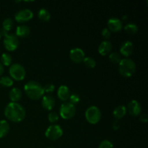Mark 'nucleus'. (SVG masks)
Wrapping results in <instances>:
<instances>
[{"mask_svg":"<svg viewBox=\"0 0 148 148\" xmlns=\"http://www.w3.org/2000/svg\"><path fill=\"white\" fill-rule=\"evenodd\" d=\"M108 58H109V60L114 64H119L122 59L121 55L116 51L111 52L108 56Z\"/></svg>","mask_w":148,"mask_h":148,"instance_id":"obj_26","label":"nucleus"},{"mask_svg":"<svg viewBox=\"0 0 148 148\" xmlns=\"http://www.w3.org/2000/svg\"><path fill=\"white\" fill-rule=\"evenodd\" d=\"M41 104L43 108H44L46 110L48 111H51L53 109L56 104V101H55L54 98L51 95H43L42 97Z\"/></svg>","mask_w":148,"mask_h":148,"instance_id":"obj_15","label":"nucleus"},{"mask_svg":"<svg viewBox=\"0 0 148 148\" xmlns=\"http://www.w3.org/2000/svg\"><path fill=\"white\" fill-rule=\"evenodd\" d=\"M126 114H127V108H126V106H125L120 105L114 109V112H113V116H114L116 119L119 121V120L124 118Z\"/></svg>","mask_w":148,"mask_h":148,"instance_id":"obj_19","label":"nucleus"},{"mask_svg":"<svg viewBox=\"0 0 148 148\" xmlns=\"http://www.w3.org/2000/svg\"><path fill=\"white\" fill-rule=\"evenodd\" d=\"M127 108V111L132 116H137L141 114L142 113V106L140 103L136 100L130 101L129 103Z\"/></svg>","mask_w":148,"mask_h":148,"instance_id":"obj_12","label":"nucleus"},{"mask_svg":"<svg viewBox=\"0 0 148 148\" xmlns=\"http://www.w3.org/2000/svg\"><path fill=\"white\" fill-rule=\"evenodd\" d=\"M1 36H4V46L5 49L8 51H14L17 49L19 46V38L15 36V34L12 33H9L8 32H6L5 30L1 28V32H0Z\"/></svg>","mask_w":148,"mask_h":148,"instance_id":"obj_4","label":"nucleus"},{"mask_svg":"<svg viewBox=\"0 0 148 148\" xmlns=\"http://www.w3.org/2000/svg\"><path fill=\"white\" fill-rule=\"evenodd\" d=\"M127 20V15L123 16V20H124V21H126Z\"/></svg>","mask_w":148,"mask_h":148,"instance_id":"obj_36","label":"nucleus"},{"mask_svg":"<svg viewBox=\"0 0 148 148\" xmlns=\"http://www.w3.org/2000/svg\"><path fill=\"white\" fill-rule=\"evenodd\" d=\"M1 34H0V40H1Z\"/></svg>","mask_w":148,"mask_h":148,"instance_id":"obj_38","label":"nucleus"},{"mask_svg":"<svg viewBox=\"0 0 148 148\" xmlns=\"http://www.w3.org/2000/svg\"><path fill=\"white\" fill-rule=\"evenodd\" d=\"M140 121H141V122L147 123V121H148V118H147V114H140Z\"/></svg>","mask_w":148,"mask_h":148,"instance_id":"obj_34","label":"nucleus"},{"mask_svg":"<svg viewBox=\"0 0 148 148\" xmlns=\"http://www.w3.org/2000/svg\"><path fill=\"white\" fill-rule=\"evenodd\" d=\"M47 148H54V147H47Z\"/></svg>","mask_w":148,"mask_h":148,"instance_id":"obj_37","label":"nucleus"},{"mask_svg":"<svg viewBox=\"0 0 148 148\" xmlns=\"http://www.w3.org/2000/svg\"><path fill=\"white\" fill-rule=\"evenodd\" d=\"M30 29L26 25H20L16 29L15 36L17 38H26L30 35Z\"/></svg>","mask_w":148,"mask_h":148,"instance_id":"obj_17","label":"nucleus"},{"mask_svg":"<svg viewBox=\"0 0 148 148\" xmlns=\"http://www.w3.org/2000/svg\"><path fill=\"white\" fill-rule=\"evenodd\" d=\"M101 35H102V37L105 39V40H108V39L111 37V32L107 27H105V28L103 29Z\"/></svg>","mask_w":148,"mask_h":148,"instance_id":"obj_32","label":"nucleus"},{"mask_svg":"<svg viewBox=\"0 0 148 148\" xmlns=\"http://www.w3.org/2000/svg\"><path fill=\"white\" fill-rule=\"evenodd\" d=\"M13 26H14V20L12 18L8 17V18H6L3 21L2 29L5 30L6 32H8L9 33V31H10L13 28Z\"/></svg>","mask_w":148,"mask_h":148,"instance_id":"obj_25","label":"nucleus"},{"mask_svg":"<svg viewBox=\"0 0 148 148\" xmlns=\"http://www.w3.org/2000/svg\"><path fill=\"white\" fill-rule=\"evenodd\" d=\"M33 17V12L29 9H24L14 14V19L18 23H24L30 21Z\"/></svg>","mask_w":148,"mask_h":148,"instance_id":"obj_9","label":"nucleus"},{"mask_svg":"<svg viewBox=\"0 0 148 148\" xmlns=\"http://www.w3.org/2000/svg\"><path fill=\"white\" fill-rule=\"evenodd\" d=\"M24 90L30 99L37 101L44 95V90L41 84L35 80L27 82L24 86Z\"/></svg>","mask_w":148,"mask_h":148,"instance_id":"obj_2","label":"nucleus"},{"mask_svg":"<svg viewBox=\"0 0 148 148\" xmlns=\"http://www.w3.org/2000/svg\"><path fill=\"white\" fill-rule=\"evenodd\" d=\"M71 95L70 90L66 85H61L57 90V96L62 101H66Z\"/></svg>","mask_w":148,"mask_h":148,"instance_id":"obj_16","label":"nucleus"},{"mask_svg":"<svg viewBox=\"0 0 148 148\" xmlns=\"http://www.w3.org/2000/svg\"><path fill=\"white\" fill-rule=\"evenodd\" d=\"M107 25H108L107 28L113 33H118L123 28L122 21L117 17H111L108 20Z\"/></svg>","mask_w":148,"mask_h":148,"instance_id":"obj_11","label":"nucleus"},{"mask_svg":"<svg viewBox=\"0 0 148 148\" xmlns=\"http://www.w3.org/2000/svg\"><path fill=\"white\" fill-rule=\"evenodd\" d=\"M14 84V80L10 76H2L0 78V85L5 88L12 87Z\"/></svg>","mask_w":148,"mask_h":148,"instance_id":"obj_24","label":"nucleus"},{"mask_svg":"<svg viewBox=\"0 0 148 148\" xmlns=\"http://www.w3.org/2000/svg\"><path fill=\"white\" fill-rule=\"evenodd\" d=\"M82 62L85 64V65L87 67L90 68V69H93L96 66V62L92 57H85Z\"/></svg>","mask_w":148,"mask_h":148,"instance_id":"obj_27","label":"nucleus"},{"mask_svg":"<svg viewBox=\"0 0 148 148\" xmlns=\"http://www.w3.org/2000/svg\"><path fill=\"white\" fill-rule=\"evenodd\" d=\"M69 100L70 103L75 105V104L78 103L79 102L80 98H79V96L77 95V94L75 93V94H72V95H70V97H69Z\"/></svg>","mask_w":148,"mask_h":148,"instance_id":"obj_30","label":"nucleus"},{"mask_svg":"<svg viewBox=\"0 0 148 148\" xmlns=\"http://www.w3.org/2000/svg\"><path fill=\"white\" fill-rule=\"evenodd\" d=\"M85 119L90 124H96L101 119V111L95 106H92L87 108L85 111Z\"/></svg>","mask_w":148,"mask_h":148,"instance_id":"obj_6","label":"nucleus"},{"mask_svg":"<svg viewBox=\"0 0 148 148\" xmlns=\"http://www.w3.org/2000/svg\"><path fill=\"white\" fill-rule=\"evenodd\" d=\"M85 57V52L79 48H75L69 52V58L75 64H79L82 62Z\"/></svg>","mask_w":148,"mask_h":148,"instance_id":"obj_10","label":"nucleus"},{"mask_svg":"<svg viewBox=\"0 0 148 148\" xmlns=\"http://www.w3.org/2000/svg\"><path fill=\"white\" fill-rule=\"evenodd\" d=\"M76 114L75 106L69 102L64 103L62 104L59 109V116L64 119H71L73 118Z\"/></svg>","mask_w":148,"mask_h":148,"instance_id":"obj_7","label":"nucleus"},{"mask_svg":"<svg viewBox=\"0 0 148 148\" xmlns=\"http://www.w3.org/2000/svg\"><path fill=\"white\" fill-rule=\"evenodd\" d=\"M10 130V126L6 120L0 121V139L3 138L8 134Z\"/></svg>","mask_w":148,"mask_h":148,"instance_id":"obj_20","label":"nucleus"},{"mask_svg":"<svg viewBox=\"0 0 148 148\" xmlns=\"http://www.w3.org/2000/svg\"><path fill=\"white\" fill-rule=\"evenodd\" d=\"M120 127H121V124H120V122L118 120H116V121H115L113 123L112 128L114 129V130H119L120 129Z\"/></svg>","mask_w":148,"mask_h":148,"instance_id":"obj_33","label":"nucleus"},{"mask_svg":"<svg viewBox=\"0 0 148 148\" xmlns=\"http://www.w3.org/2000/svg\"><path fill=\"white\" fill-rule=\"evenodd\" d=\"M98 148H114V145L109 140H103L99 145Z\"/></svg>","mask_w":148,"mask_h":148,"instance_id":"obj_29","label":"nucleus"},{"mask_svg":"<svg viewBox=\"0 0 148 148\" xmlns=\"http://www.w3.org/2000/svg\"><path fill=\"white\" fill-rule=\"evenodd\" d=\"M4 116L10 121L19 123L25 119L26 111L18 103H9L4 109Z\"/></svg>","mask_w":148,"mask_h":148,"instance_id":"obj_1","label":"nucleus"},{"mask_svg":"<svg viewBox=\"0 0 148 148\" xmlns=\"http://www.w3.org/2000/svg\"><path fill=\"white\" fill-rule=\"evenodd\" d=\"M138 26L134 23H128L124 27V30L130 35H134L138 32Z\"/></svg>","mask_w":148,"mask_h":148,"instance_id":"obj_23","label":"nucleus"},{"mask_svg":"<svg viewBox=\"0 0 148 148\" xmlns=\"http://www.w3.org/2000/svg\"><path fill=\"white\" fill-rule=\"evenodd\" d=\"M137 66L132 59L124 58L119 64V72L124 77H131L136 72Z\"/></svg>","mask_w":148,"mask_h":148,"instance_id":"obj_3","label":"nucleus"},{"mask_svg":"<svg viewBox=\"0 0 148 148\" xmlns=\"http://www.w3.org/2000/svg\"><path fill=\"white\" fill-rule=\"evenodd\" d=\"M133 51H134V44L130 40H126L123 42L122 44L121 45L120 47V54L124 56V57L128 58L132 54Z\"/></svg>","mask_w":148,"mask_h":148,"instance_id":"obj_13","label":"nucleus"},{"mask_svg":"<svg viewBox=\"0 0 148 148\" xmlns=\"http://www.w3.org/2000/svg\"><path fill=\"white\" fill-rule=\"evenodd\" d=\"M38 17L42 21L48 22L50 20L51 15V13L49 12V10H47L46 9L42 8L38 12Z\"/></svg>","mask_w":148,"mask_h":148,"instance_id":"obj_21","label":"nucleus"},{"mask_svg":"<svg viewBox=\"0 0 148 148\" xmlns=\"http://www.w3.org/2000/svg\"><path fill=\"white\" fill-rule=\"evenodd\" d=\"M113 45L109 40H103L100 43L98 46V53L101 56H108L112 52Z\"/></svg>","mask_w":148,"mask_h":148,"instance_id":"obj_14","label":"nucleus"},{"mask_svg":"<svg viewBox=\"0 0 148 148\" xmlns=\"http://www.w3.org/2000/svg\"><path fill=\"white\" fill-rule=\"evenodd\" d=\"M22 96H23V92L21 90L18 88H13L9 93L10 99L11 100V102L13 103H17L19 101H20Z\"/></svg>","mask_w":148,"mask_h":148,"instance_id":"obj_18","label":"nucleus"},{"mask_svg":"<svg viewBox=\"0 0 148 148\" xmlns=\"http://www.w3.org/2000/svg\"><path fill=\"white\" fill-rule=\"evenodd\" d=\"M59 119V115L58 113L54 112V111H52V112H50L48 115V120H49V122L52 123H56V121H58Z\"/></svg>","mask_w":148,"mask_h":148,"instance_id":"obj_28","label":"nucleus"},{"mask_svg":"<svg viewBox=\"0 0 148 148\" xmlns=\"http://www.w3.org/2000/svg\"><path fill=\"white\" fill-rule=\"evenodd\" d=\"M3 66H10L12 63V56L8 53H4L1 56V61H0Z\"/></svg>","mask_w":148,"mask_h":148,"instance_id":"obj_22","label":"nucleus"},{"mask_svg":"<svg viewBox=\"0 0 148 148\" xmlns=\"http://www.w3.org/2000/svg\"><path fill=\"white\" fill-rule=\"evenodd\" d=\"M63 130L61 126L58 124H53L48 127L45 132V136L49 140L55 141L61 138L63 135Z\"/></svg>","mask_w":148,"mask_h":148,"instance_id":"obj_8","label":"nucleus"},{"mask_svg":"<svg viewBox=\"0 0 148 148\" xmlns=\"http://www.w3.org/2000/svg\"><path fill=\"white\" fill-rule=\"evenodd\" d=\"M4 66H3L2 64L0 62V77L3 75V73H4Z\"/></svg>","mask_w":148,"mask_h":148,"instance_id":"obj_35","label":"nucleus"},{"mask_svg":"<svg viewBox=\"0 0 148 148\" xmlns=\"http://www.w3.org/2000/svg\"><path fill=\"white\" fill-rule=\"evenodd\" d=\"M10 77L13 80L22 81L25 78L26 70L24 66L19 63L12 64L9 69Z\"/></svg>","mask_w":148,"mask_h":148,"instance_id":"obj_5","label":"nucleus"},{"mask_svg":"<svg viewBox=\"0 0 148 148\" xmlns=\"http://www.w3.org/2000/svg\"><path fill=\"white\" fill-rule=\"evenodd\" d=\"M43 90H44V92H46V93H52L55 90V86L51 83L46 84L43 87Z\"/></svg>","mask_w":148,"mask_h":148,"instance_id":"obj_31","label":"nucleus"}]
</instances>
